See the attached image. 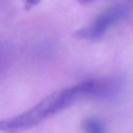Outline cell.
<instances>
[{"label":"cell","mask_w":133,"mask_h":133,"mask_svg":"<svg viewBox=\"0 0 133 133\" xmlns=\"http://www.w3.org/2000/svg\"><path fill=\"white\" fill-rule=\"evenodd\" d=\"M82 95L80 84L51 94L27 111L1 121V130L7 133H19L28 130L47 118L69 107Z\"/></svg>","instance_id":"obj_1"},{"label":"cell","mask_w":133,"mask_h":133,"mask_svg":"<svg viewBox=\"0 0 133 133\" xmlns=\"http://www.w3.org/2000/svg\"><path fill=\"white\" fill-rule=\"evenodd\" d=\"M127 14V10L124 6H112L99 14L90 24L77 31L75 36L87 40H99L109 28L123 19Z\"/></svg>","instance_id":"obj_2"},{"label":"cell","mask_w":133,"mask_h":133,"mask_svg":"<svg viewBox=\"0 0 133 133\" xmlns=\"http://www.w3.org/2000/svg\"><path fill=\"white\" fill-rule=\"evenodd\" d=\"M83 96L102 101H113L122 95L124 83L119 77L89 79L79 83Z\"/></svg>","instance_id":"obj_3"},{"label":"cell","mask_w":133,"mask_h":133,"mask_svg":"<svg viewBox=\"0 0 133 133\" xmlns=\"http://www.w3.org/2000/svg\"><path fill=\"white\" fill-rule=\"evenodd\" d=\"M84 133H107L103 123L96 118H88L84 119L82 123Z\"/></svg>","instance_id":"obj_4"},{"label":"cell","mask_w":133,"mask_h":133,"mask_svg":"<svg viewBox=\"0 0 133 133\" xmlns=\"http://www.w3.org/2000/svg\"><path fill=\"white\" fill-rule=\"evenodd\" d=\"M40 1L41 0H25V9L26 10H30L36 6Z\"/></svg>","instance_id":"obj_5"},{"label":"cell","mask_w":133,"mask_h":133,"mask_svg":"<svg viewBox=\"0 0 133 133\" xmlns=\"http://www.w3.org/2000/svg\"><path fill=\"white\" fill-rule=\"evenodd\" d=\"M79 3L82 4H86V3H89L92 2V1H95V0H78Z\"/></svg>","instance_id":"obj_6"}]
</instances>
